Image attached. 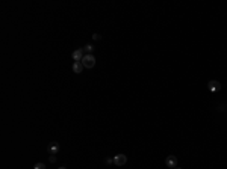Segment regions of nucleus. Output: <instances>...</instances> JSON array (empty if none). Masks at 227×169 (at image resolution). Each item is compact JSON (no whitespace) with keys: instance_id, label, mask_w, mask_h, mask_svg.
I'll return each instance as SVG.
<instances>
[{"instance_id":"20e7f679","label":"nucleus","mask_w":227,"mask_h":169,"mask_svg":"<svg viewBox=\"0 0 227 169\" xmlns=\"http://www.w3.org/2000/svg\"><path fill=\"white\" fill-rule=\"evenodd\" d=\"M165 165L168 166V168L176 169V168H177V157H176V156H168V157L165 159Z\"/></svg>"},{"instance_id":"423d86ee","label":"nucleus","mask_w":227,"mask_h":169,"mask_svg":"<svg viewBox=\"0 0 227 169\" xmlns=\"http://www.w3.org/2000/svg\"><path fill=\"white\" fill-rule=\"evenodd\" d=\"M58 151H59V143H58L56 141L50 142V143H49V153H50V156H56Z\"/></svg>"},{"instance_id":"39448f33","label":"nucleus","mask_w":227,"mask_h":169,"mask_svg":"<svg viewBox=\"0 0 227 169\" xmlns=\"http://www.w3.org/2000/svg\"><path fill=\"white\" fill-rule=\"evenodd\" d=\"M85 51H83V48H77V50H74L73 51V55H71V57L74 59V62H82V59H83V55Z\"/></svg>"},{"instance_id":"f8f14e48","label":"nucleus","mask_w":227,"mask_h":169,"mask_svg":"<svg viewBox=\"0 0 227 169\" xmlns=\"http://www.w3.org/2000/svg\"><path fill=\"white\" fill-rule=\"evenodd\" d=\"M55 160H56V157L55 156H50V163H55Z\"/></svg>"},{"instance_id":"f03ea898","label":"nucleus","mask_w":227,"mask_h":169,"mask_svg":"<svg viewBox=\"0 0 227 169\" xmlns=\"http://www.w3.org/2000/svg\"><path fill=\"white\" fill-rule=\"evenodd\" d=\"M126 163H127V157L124 156V154H117V156H114V165L123 166V165H126Z\"/></svg>"},{"instance_id":"4468645a","label":"nucleus","mask_w":227,"mask_h":169,"mask_svg":"<svg viewBox=\"0 0 227 169\" xmlns=\"http://www.w3.org/2000/svg\"><path fill=\"white\" fill-rule=\"evenodd\" d=\"M176 169H180V168H176Z\"/></svg>"},{"instance_id":"ddd939ff","label":"nucleus","mask_w":227,"mask_h":169,"mask_svg":"<svg viewBox=\"0 0 227 169\" xmlns=\"http://www.w3.org/2000/svg\"><path fill=\"white\" fill-rule=\"evenodd\" d=\"M58 169H67V168H65V166H61V168H58Z\"/></svg>"},{"instance_id":"9b49d317","label":"nucleus","mask_w":227,"mask_h":169,"mask_svg":"<svg viewBox=\"0 0 227 169\" xmlns=\"http://www.w3.org/2000/svg\"><path fill=\"white\" fill-rule=\"evenodd\" d=\"M92 39H94V41H100V39H101V36H100L99 33H94V35H92Z\"/></svg>"},{"instance_id":"1a4fd4ad","label":"nucleus","mask_w":227,"mask_h":169,"mask_svg":"<svg viewBox=\"0 0 227 169\" xmlns=\"http://www.w3.org/2000/svg\"><path fill=\"white\" fill-rule=\"evenodd\" d=\"M33 169H46V165H44V163H41V162H39V163H37V165L33 166Z\"/></svg>"},{"instance_id":"7ed1b4c3","label":"nucleus","mask_w":227,"mask_h":169,"mask_svg":"<svg viewBox=\"0 0 227 169\" xmlns=\"http://www.w3.org/2000/svg\"><path fill=\"white\" fill-rule=\"evenodd\" d=\"M207 88H209V91H211V92H218L221 89V83H220L218 80H211L207 83Z\"/></svg>"},{"instance_id":"6e6552de","label":"nucleus","mask_w":227,"mask_h":169,"mask_svg":"<svg viewBox=\"0 0 227 169\" xmlns=\"http://www.w3.org/2000/svg\"><path fill=\"white\" fill-rule=\"evenodd\" d=\"M83 51H85L86 55H92V51H94V45H92V44H86L85 47H83Z\"/></svg>"},{"instance_id":"9d476101","label":"nucleus","mask_w":227,"mask_h":169,"mask_svg":"<svg viewBox=\"0 0 227 169\" xmlns=\"http://www.w3.org/2000/svg\"><path fill=\"white\" fill-rule=\"evenodd\" d=\"M105 163H106V165H112V163H114V157H106Z\"/></svg>"},{"instance_id":"f257e3e1","label":"nucleus","mask_w":227,"mask_h":169,"mask_svg":"<svg viewBox=\"0 0 227 169\" xmlns=\"http://www.w3.org/2000/svg\"><path fill=\"white\" fill-rule=\"evenodd\" d=\"M82 65L85 67V68H94V65H95V57H94V55H85V56H83Z\"/></svg>"},{"instance_id":"0eeeda50","label":"nucleus","mask_w":227,"mask_h":169,"mask_svg":"<svg viewBox=\"0 0 227 169\" xmlns=\"http://www.w3.org/2000/svg\"><path fill=\"white\" fill-rule=\"evenodd\" d=\"M83 68L85 67L82 65V62H74L73 63V73H76V74H80L83 71Z\"/></svg>"}]
</instances>
